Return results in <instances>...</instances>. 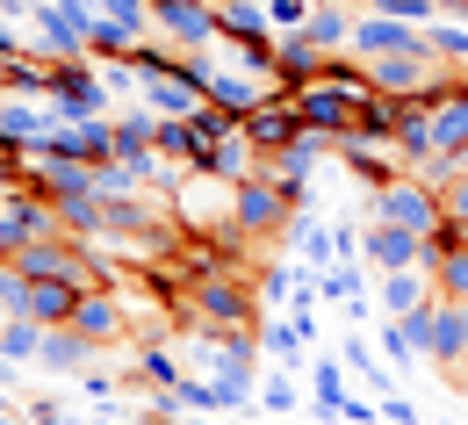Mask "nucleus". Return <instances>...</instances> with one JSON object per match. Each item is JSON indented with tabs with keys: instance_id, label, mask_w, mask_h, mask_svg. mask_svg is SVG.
<instances>
[{
	"instance_id": "f257e3e1",
	"label": "nucleus",
	"mask_w": 468,
	"mask_h": 425,
	"mask_svg": "<svg viewBox=\"0 0 468 425\" xmlns=\"http://www.w3.org/2000/svg\"><path fill=\"white\" fill-rule=\"evenodd\" d=\"M252 303H260V296L245 289V274H231V267L195 274V282H187V296H180V310H187L195 324H245Z\"/></svg>"
},
{
	"instance_id": "f03ea898",
	"label": "nucleus",
	"mask_w": 468,
	"mask_h": 425,
	"mask_svg": "<svg viewBox=\"0 0 468 425\" xmlns=\"http://www.w3.org/2000/svg\"><path fill=\"white\" fill-rule=\"evenodd\" d=\"M289 217H295V202L274 187V174H245L231 187V231H245V239H274Z\"/></svg>"
},
{
	"instance_id": "7ed1b4c3",
	"label": "nucleus",
	"mask_w": 468,
	"mask_h": 425,
	"mask_svg": "<svg viewBox=\"0 0 468 425\" xmlns=\"http://www.w3.org/2000/svg\"><path fill=\"white\" fill-rule=\"evenodd\" d=\"M375 217L404 224V231H418V239H432V231L447 224V209H440V187L425 181V174H404V181L375 187Z\"/></svg>"
},
{
	"instance_id": "20e7f679",
	"label": "nucleus",
	"mask_w": 468,
	"mask_h": 425,
	"mask_svg": "<svg viewBox=\"0 0 468 425\" xmlns=\"http://www.w3.org/2000/svg\"><path fill=\"white\" fill-rule=\"evenodd\" d=\"M295 101V116H303V130H324V137H346L353 122H360V94L353 87H339V80H310V87H282Z\"/></svg>"
},
{
	"instance_id": "39448f33",
	"label": "nucleus",
	"mask_w": 468,
	"mask_h": 425,
	"mask_svg": "<svg viewBox=\"0 0 468 425\" xmlns=\"http://www.w3.org/2000/svg\"><path fill=\"white\" fill-rule=\"evenodd\" d=\"M109 101H116V94H109V80H101L87 58H72V65L51 72V101H44V109H51L58 122H87V116H101Z\"/></svg>"
},
{
	"instance_id": "423d86ee",
	"label": "nucleus",
	"mask_w": 468,
	"mask_h": 425,
	"mask_svg": "<svg viewBox=\"0 0 468 425\" xmlns=\"http://www.w3.org/2000/svg\"><path fill=\"white\" fill-rule=\"evenodd\" d=\"M152 29H159L166 44H180V51H217V44H224L209 0H152Z\"/></svg>"
},
{
	"instance_id": "0eeeda50",
	"label": "nucleus",
	"mask_w": 468,
	"mask_h": 425,
	"mask_svg": "<svg viewBox=\"0 0 468 425\" xmlns=\"http://www.w3.org/2000/svg\"><path fill=\"white\" fill-rule=\"evenodd\" d=\"M425 361L440 367V375H468V303H462V296H432Z\"/></svg>"
},
{
	"instance_id": "6e6552de",
	"label": "nucleus",
	"mask_w": 468,
	"mask_h": 425,
	"mask_svg": "<svg viewBox=\"0 0 468 425\" xmlns=\"http://www.w3.org/2000/svg\"><path fill=\"white\" fill-rule=\"evenodd\" d=\"M29 29H37V58H51V65L94 58V51H87V22L65 15L58 0H37V7H29Z\"/></svg>"
},
{
	"instance_id": "1a4fd4ad",
	"label": "nucleus",
	"mask_w": 468,
	"mask_h": 425,
	"mask_svg": "<svg viewBox=\"0 0 468 425\" xmlns=\"http://www.w3.org/2000/svg\"><path fill=\"white\" fill-rule=\"evenodd\" d=\"M425 44V29L418 22H397V15H382V7H353V58H389V51H418Z\"/></svg>"
},
{
	"instance_id": "9d476101",
	"label": "nucleus",
	"mask_w": 468,
	"mask_h": 425,
	"mask_svg": "<svg viewBox=\"0 0 468 425\" xmlns=\"http://www.w3.org/2000/svg\"><path fill=\"white\" fill-rule=\"evenodd\" d=\"M44 231H58V209H51V195H37V187H15V195L0 202V252H22V245L44 239Z\"/></svg>"
},
{
	"instance_id": "9b49d317",
	"label": "nucleus",
	"mask_w": 468,
	"mask_h": 425,
	"mask_svg": "<svg viewBox=\"0 0 468 425\" xmlns=\"http://www.w3.org/2000/svg\"><path fill=\"white\" fill-rule=\"evenodd\" d=\"M245 137H252V144H260L267 159H274V152H289L295 137H303V116H295V101L282 94V87H274V94H267V101H260V109L245 116Z\"/></svg>"
},
{
	"instance_id": "f8f14e48",
	"label": "nucleus",
	"mask_w": 468,
	"mask_h": 425,
	"mask_svg": "<svg viewBox=\"0 0 468 425\" xmlns=\"http://www.w3.org/2000/svg\"><path fill=\"white\" fill-rule=\"evenodd\" d=\"M360 252H367L375 267H425V239L404 231V224H389V217H375V224L360 231Z\"/></svg>"
},
{
	"instance_id": "ddd939ff",
	"label": "nucleus",
	"mask_w": 468,
	"mask_h": 425,
	"mask_svg": "<svg viewBox=\"0 0 468 425\" xmlns=\"http://www.w3.org/2000/svg\"><path fill=\"white\" fill-rule=\"evenodd\" d=\"M324 44H310L303 29H289V37H274V87H310V80H324Z\"/></svg>"
},
{
	"instance_id": "4468645a",
	"label": "nucleus",
	"mask_w": 468,
	"mask_h": 425,
	"mask_svg": "<svg viewBox=\"0 0 468 425\" xmlns=\"http://www.w3.org/2000/svg\"><path fill=\"white\" fill-rule=\"evenodd\" d=\"M122 296H109V289H87L80 303H72V332H87L94 346H109V339H122Z\"/></svg>"
},
{
	"instance_id": "2eb2a0df",
	"label": "nucleus",
	"mask_w": 468,
	"mask_h": 425,
	"mask_svg": "<svg viewBox=\"0 0 468 425\" xmlns=\"http://www.w3.org/2000/svg\"><path fill=\"white\" fill-rule=\"evenodd\" d=\"M267 94H274V87H267L260 72H217V65H209V101H217L224 116L245 122L252 109H260V101H267Z\"/></svg>"
},
{
	"instance_id": "dca6fc26",
	"label": "nucleus",
	"mask_w": 468,
	"mask_h": 425,
	"mask_svg": "<svg viewBox=\"0 0 468 425\" xmlns=\"http://www.w3.org/2000/svg\"><path fill=\"white\" fill-rule=\"evenodd\" d=\"M382 310L389 317H410V310H425L432 303V282H425V267H382Z\"/></svg>"
},
{
	"instance_id": "f3484780",
	"label": "nucleus",
	"mask_w": 468,
	"mask_h": 425,
	"mask_svg": "<svg viewBox=\"0 0 468 425\" xmlns=\"http://www.w3.org/2000/svg\"><path fill=\"white\" fill-rule=\"evenodd\" d=\"M37 361L51 367V375H87L94 339H87V332H72V324H44V354H37Z\"/></svg>"
},
{
	"instance_id": "a211bd4d",
	"label": "nucleus",
	"mask_w": 468,
	"mask_h": 425,
	"mask_svg": "<svg viewBox=\"0 0 468 425\" xmlns=\"http://www.w3.org/2000/svg\"><path fill=\"white\" fill-rule=\"evenodd\" d=\"M404 94H382V87H367L360 94V122H353L346 137H367V144H382V137H397V122H404Z\"/></svg>"
},
{
	"instance_id": "6ab92c4d",
	"label": "nucleus",
	"mask_w": 468,
	"mask_h": 425,
	"mask_svg": "<svg viewBox=\"0 0 468 425\" xmlns=\"http://www.w3.org/2000/svg\"><path fill=\"white\" fill-rule=\"evenodd\" d=\"M339 152H346V174H353V181H367V187H389V181H404V174H410L404 159H382L367 137H339Z\"/></svg>"
},
{
	"instance_id": "aec40b11",
	"label": "nucleus",
	"mask_w": 468,
	"mask_h": 425,
	"mask_svg": "<svg viewBox=\"0 0 468 425\" xmlns=\"http://www.w3.org/2000/svg\"><path fill=\"white\" fill-rule=\"evenodd\" d=\"M217 29H224V44L274 37V22H267V0H217Z\"/></svg>"
},
{
	"instance_id": "412c9836",
	"label": "nucleus",
	"mask_w": 468,
	"mask_h": 425,
	"mask_svg": "<svg viewBox=\"0 0 468 425\" xmlns=\"http://www.w3.org/2000/svg\"><path fill=\"white\" fill-rule=\"evenodd\" d=\"M87 289H72V282H29V296L22 310L37 317V324H72V303H80Z\"/></svg>"
},
{
	"instance_id": "4be33fe9",
	"label": "nucleus",
	"mask_w": 468,
	"mask_h": 425,
	"mask_svg": "<svg viewBox=\"0 0 468 425\" xmlns=\"http://www.w3.org/2000/svg\"><path fill=\"white\" fill-rule=\"evenodd\" d=\"M137 44H144V37H137L130 22H116V15H94V22H87V51H94V58H130Z\"/></svg>"
},
{
	"instance_id": "5701e85b",
	"label": "nucleus",
	"mask_w": 468,
	"mask_h": 425,
	"mask_svg": "<svg viewBox=\"0 0 468 425\" xmlns=\"http://www.w3.org/2000/svg\"><path fill=\"white\" fill-rule=\"evenodd\" d=\"M310 382H317V389H310V397H317V411H324V419H346V361H310Z\"/></svg>"
},
{
	"instance_id": "b1692460",
	"label": "nucleus",
	"mask_w": 468,
	"mask_h": 425,
	"mask_svg": "<svg viewBox=\"0 0 468 425\" xmlns=\"http://www.w3.org/2000/svg\"><path fill=\"white\" fill-rule=\"evenodd\" d=\"M44 354V324L29 317V310H15L7 324H0V361H37Z\"/></svg>"
},
{
	"instance_id": "393cba45",
	"label": "nucleus",
	"mask_w": 468,
	"mask_h": 425,
	"mask_svg": "<svg viewBox=\"0 0 468 425\" xmlns=\"http://www.w3.org/2000/svg\"><path fill=\"white\" fill-rule=\"evenodd\" d=\"M317 289L332 296L339 310H353V317H367V289H360V267H346V260H332L324 274H317Z\"/></svg>"
},
{
	"instance_id": "a878e982",
	"label": "nucleus",
	"mask_w": 468,
	"mask_h": 425,
	"mask_svg": "<svg viewBox=\"0 0 468 425\" xmlns=\"http://www.w3.org/2000/svg\"><path fill=\"white\" fill-rule=\"evenodd\" d=\"M303 37H310V44H324V51H346V44H353V7H310Z\"/></svg>"
},
{
	"instance_id": "bb28decb",
	"label": "nucleus",
	"mask_w": 468,
	"mask_h": 425,
	"mask_svg": "<svg viewBox=\"0 0 468 425\" xmlns=\"http://www.w3.org/2000/svg\"><path fill=\"white\" fill-rule=\"evenodd\" d=\"M339 361H346V375H360V382H367V389H382V397H389V389H397V382H389V375H382V367H375V346H367V339H360V332H353L346 346H339Z\"/></svg>"
},
{
	"instance_id": "cd10ccee",
	"label": "nucleus",
	"mask_w": 468,
	"mask_h": 425,
	"mask_svg": "<svg viewBox=\"0 0 468 425\" xmlns=\"http://www.w3.org/2000/svg\"><path fill=\"white\" fill-rule=\"evenodd\" d=\"M425 274H440V296H462V303H468V239L447 245V252H440Z\"/></svg>"
},
{
	"instance_id": "c85d7f7f",
	"label": "nucleus",
	"mask_w": 468,
	"mask_h": 425,
	"mask_svg": "<svg viewBox=\"0 0 468 425\" xmlns=\"http://www.w3.org/2000/svg\"><path fill=\"white\" fill-rule=\"evenodd\" d=\"M425 44H432V58L468 65V22H432V29H425Z\"/></svg>"
},
{
	"instance_id": "c756f323",
	"label": "nucleus",
	"mask_w": 468,
	"mask_h": 425,
	"mask_svg": "<svg viewBox=\"0 0 468 425\" xmlns=\"http://www.w3.org/2000/svg\"><path fill=\"white\" fill-rule=\"evenodd\" d=\"M252 296H260V303H295V274H289V267H260Z\"/></svg>"
},
{
	"instance_id": "7c9ffc66",
	"label": "nucleus",
	"mask_w": 468,
	"mask_h": 425,
	"mask_svg": "<svg viewBox=\"0 0 468 425\" xmlns=\"http://www.w3.org/2000/svg\"><path fill=\"white\" fill-rule=\"evenodd\" d=\"M440 209H447V224L468 239V174H454V181H440Z\"/></svg>"
},
{
	"instance_id": "2f4dec72",
	"label": "nucleus",
	"mask_w": 468,
	"mask_h": 425,
	"mask_svg": "<svg viewBox=\"0 0 468 425\" xmlns=\"http://www.w3.org/2000/svg\"><path fill=\"white\" fill-rule=\"evenodd\" d=\"M137 367H144V375H152L159 389H174V382H180V361L166 354V346H144V354H137Z\"/></svg>"
},
{
	"instance_id": "473e14b6",
	"label": "nucleus",
	"mask_w": 468,
	"mask_h": 425,
	"mask_svg": "<svg viewBox=\"0 0 468 425\" xmlns=\"http://www.w3.org/2000/svg\"><path fill=\"white\" fill-rule=\"evenodd\" d=\"M367 7H382V15H397V22H418V29H432V0H367Z\"/></svg>"
},
{
	"instance_id": "72a5a7b5",
	"label": "nucleus",
	"mask_w": 468,
	"mask_h": 425,
	"mask_svg": "<svg viewBox=\"0 0 468 425\" xmlns=\"http://www.w3.org/2000/svg\"><path fill=\"white\" fill-rule=\"evenodd\" d=\"M267 22H274V37H289L310 22V0H267Z\"/></svg>"
},
{
	"instance_id": "f704fd0d",
	"label": "nucleus",
	"mask_w": 468,
	"mask_h": 425,
	"mask_svg": "<svg viewBox=\"0 0 468 425\" xmlns=\"http://www.w3.org/2000/svg\"><path fill=\"white\" fill-rule=\"evenodd\" d=\"M101 15H116V22H130L137 37L152 29V0H101Z\"/></svg>"
},
{
	"instance_id": "c9c22d12",
	"label": "nucleus",
	"mask_w": 468,
	"mask_h": 425,
	"mask_svg": "<svg viewBox=\"0 0 468 425\" xmlns=\"http://www.w3.org/2000/svg\"><path fill=\"white\" fill-rule=\"evenodd\" d=\"M260 404H267V411H295V382L289 375H267V382H260Z\"/></svg>"
},
{
	"instance_id": "e433bc0d",
	"label": "nucleus",
	"mask_w": 468,
	"mask_h": 425,
	"mask_svg": "<svg viewBox=\"0 0 468 425\" xmlns=\"http://www.w3.org/2000/svg\"><path fill=\"white\" fill-rule=\"evenodd\" d=\"M382 419H389V425H418V404H410V397H397V389H389V397H382Z\"/></svg>"
},
{
	"instance_id": "4c0bfd02",
	"label": "nucleus",
	"mask_w": 468,
	"mask_h": 425,
	"mask_svg": "<svg viewBox=\"0 0 468 425\" xmlns=\"http://www.w3.org/2000/svg\"><path fill=\"white\" fill-rule=\"evenodd\" d=\"M80 397H94V404H109V397H116V382H109V375H87V382H80Z\"/></svg>"
},
{
	"instance_id": "58836bf2",
	"label": "nucleus",
	"mask_w": 468,
	"mask_h": 425,
	"mask_svg": "<svg viewBox=\"0 0 468 425\" xmlns=\"http://www.w3.org/2000/svg\"><path fill=\"white\" fill-rule=\"evenodd\" d=\"M15 187H22V174H15V166H0V202H7Z\"/></svg>"
},
{
	"instance_id": "ea45409f",
	"label": "nucleus",
	"mask_w": 468,
	"mask_h": 425,
	"mask_svg": "<svg viewBox=\"0 0 468 425\" xmlns=\"http://www.w3.org/2000/svg\"><path fill=\"white\" fill-rule=\"evenodd\" d=\"M7 80H15V51H0V87H7Z\"/></svg>"
},
{
	"instance_id": "a19ab883",
	"label": "nucleus",
	"mask_w": 468,
	"mask_h": 425,
	"mask_svg": "<svg viewBox=\"0 0 468 425\" xmlns=\"http://www.w3.org/2000/svg\"><path fill=\"white\" fill-rule=\"evenodd\" d=\"M432 7H440V15H468V0H432Z\"/></svg>"
},
{
	"instance_id": "79ce46f5",
	"label": "nucleus",
	"mask_w": 468,
	"mask_h": 425,
	"mask_svg": "<svg viewBox=\"0 0 468 425\" xmlns=\"http://www.w3.org/2000/svg\"><path fill=\"white\" fill-rule=\"evenodd\" d=\"M37 425H65V419H58V411H51V404H44V411H37Z\"/></svg>"
},
{
	"instance_id": "37998d69",
	"label": "nucleus",
	"mask_w": 468,
	"mask_h": 425,
	"mask_svg": "<svg viewBox=\"0 0 468 425\" xmlns=\"http://www.w3.org/2000/svg\"><path fill=\"white\" fill-rule=\"evenodd\" d=\"M159 425H195V419H180V411H159Z\"/></svg>"
},
{
	"instance_id": "c03bdc74",
	"label": "nucleus",
	"mask_w": 468,
	"mask_h": 425,
	"mask_svg": "<svg viewBox=\"0 0 468 425\" xmlns=\"http://www.w3.org/2000/svg\"><path fill=\"white\" fill-rule=\"evenodd\" d=\"M0 419H15V411H7V397H0Z\"/></svg>"
},
{
	"instance_id": "a18cd8bd",
	"label": "nucleus",
	"mask_w": 468,
	"mask_h": 425,
	"mask_svg": "<svg viewBox=\"0 0 468 425\" xmlns=\"http://www.w3.org/2000/svg\"><path fill=\"white\" fill-rule=\"evenodd\" d=\"M353 7H367V0H353Z\"/></svg>"
},
{
	"instance_id": "49530a36",
	"label": "nucleus",
	"mask_w": 468,
	"mask_h": 425,
	"mask_svg": "<svg viewBox=\"0 0 468 425\" xmlns=\"http://www.w3.org/2000/svg\"><path fill=\"white\" fill-rule=\"evenodd\" d=\"M209 7H217V0H209Z\"/></svg>"
},
{
	"instance_id": "de8ad7c7",
	"label": "nucleus",
	"mask_w": 468,
	"mask_h": 425,
	"mask_svg": "<svg viewBox=\"0 0 468 425\" xmlns=\"http://www.w3.org/2000/svg\"><path fill=\"white\" fill-rule=\"evenodd\" d=\"M0 425H7V419H0Z\"/></svg>"
}]
</instances>
